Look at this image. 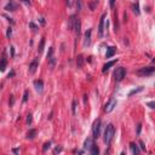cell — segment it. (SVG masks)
<instances>
[{
	"label": "cell",
	"instance_id": "cell-1",
	"mask_svg": "<svg viewBox=\"0 0 155 155\" xmlns=\"http://www.w3.org/2000/svg\"><path fill=\"white\" fill-rule=\"evenodd\" d=\"M114 133H115V128L113 126V124H109L105 127V130H104V137H103V139H104L105 144H109L110 142H111V139L114 137Z\"/></svg>",
	"mask_w": 155,
	"mask_h": 155
},
{
	"label": "cell",
	"instance_id": "cell-2",
	"mask_svg": "<svg viewBox=\"0 0 155 155\" xmlns=\"http://www.w3.org/2000/svg\"><path fill=\"white\" fill-rule=\"evenodd\" d=\"M125 76H126V69L124 67H119L114 70V78L116 81H121Z\"/></svg>",
	"mask_w": 155,
	"mask_h": 155
},
{
	"label": "cell",
	"instance_id": "cell-3",
	"mask_svg": "<svg viewBox=\"0 0 155 155\" xmlns=\"http://www.w3.org/2000/svg\"><path fill=\"white\" fill-rule=\"evenodd\" d=\"M92 133H93V137L95 138H98L101 135V120L97 119L92 126Z\"/></svg>",
	"mask_w": 155,
	"mask_h": 155
},
{
	"label": "cell",
	"instance_id": "cell-4",
	"mask_svg": "<svg viewBox=\"0 0 155 155\" xmlns=\"http://www.w3.org/2000/svg\"><path fill=\"white\" fill-rule=\"evenodd\" d=\"M154 70H155L154 67H146V68H141L137 72V74L138 75H152L154 73Z\"/></svg>",
	"mask_w": 155,
	"mask_h": 155
},
{
	"label": "cell",
	"instance_id": "cell-5",
	"mask_svg": "<svg viewBox=\"0 0 155 155\" xmlns=\"http://www.w3.org/2000/svg\"><path fill=\"white\" fill-rule=\"evenodd\" d=\"M116 107V100H114V98H111V100L105 104V107H104V111L105 113H110V111H113V109Z\"/></svg>",
	"mask_w": 155,
	"mask_h": 155
},
{
	"label": "cell",
	"instance_id": "cell-6",
	"mask_svg": "<svg viewBox=\"0 0 155 155\" xmlns=\"http://www.w3.org/2000/svg\"><path fill=\"white\" fill-rule=\"evenodd\" d=\"M91 34H92V29H87L86 33H85V37H84V46L87 47L91 44Z\"/></svg>",
	"mask_w": 155,
	"mask_h": 155
},
{
	"label": "cell",
	"instance_id": "cell-7",
	"mask_svg": "<svg viewBox=\"0 0 155 155\" xmlns=\"http://www.w3.org/2000/svg\"><path fill=\"white\" fill-rule=\"evenodd\" d=\"M105 15H102L101 17V21H100V24H98V35L100 37H103V32H104V23H105Z\"/></svg>",
	"mask_w": 155,
	"mask_h": 155
},
{
	"label": "cell",
	"instance_id": "cell-8",
	"mask_svg": "<svg viewBox=\"0 0 155 155\" xmlns=\"http://www.w3.org/2000/svg\"><path fill=\"white\" fill-rule=\"evenodd\" d=\"M18 7V5L15 2V1H12V0H10L9 2L6 4V6H5V10L6 11H10V12H13V11H16Z\"/></svg>",
	"mask_w": 155,
	"mask_h": 155
},
{
	"label": "cell",
	"instance_id": "cell-9",
	"mask_svg": "<svg viewBox=\"0 0 155 155\" xmlns=\"http://www.w3.org/2000/svg\"><path fill=\"white\" fill-rule=\"evenodd\" d=\"M93 144H95V142H93V138L89 137V138H87V139H85V142H84V149L90 152V149L92 148V146H93Z\"/></svg>",
	"mask_w": 155,
	"mask_h": 155
},
{
	"label": "cell",
	"instance_id": "cell-10",
	"mask_svg": "<svg viewBox=\"0 0 155 155\" xmlns=\"http://www.w3.org/2000/svg\"><path fill=\"white\" fill-rule=\"evenodd\" d=\"M34 87H35V90L38 92H43V90H44V82H43V80H35L34 81Z\"/></svg>",
	"mask_w": 155,
	"mask_h": 155
},
{
	"label": "cell",
	"instance_id": "cell-11",
	"mask_svg": "<svg viewBox=\"0 0 155 155\" xmlns=\"http://www.w3.org/2000/svg\"><path fill=\"white\" fill-rule=\"evenodd\" d=\"M37 68H38V59L35 58L32 63H30V65H29V74H34L35 72H37Z\"/></svg>",
	"mask_w": 155,
	"mask_h": 155
},
{
	"label": "cell",
	"instance_id": "cell-12",
	"mask_svg": "<svg viewBox=\"0 0 155 155\" xmlns=\"http://www.w3.org/2000/svg\"><path fill=\"white\" fill-rule=\"evenodd\" d=\"M80 28H81V22H80V19L79 18H75V23H74V30H75V33H76V35H79L80 34Z\"/></svg>",
	"mask_w": 155,
	"mask_h": 155
},
{
	"label": "cell",
	"instance_id": "cell-13",
	"mask_svg": "<svg viewBox=\"0 0 155 155\" xmlns=\"http://www.w3.org/2000/svg\"><path fill=\"white\" fill-rule=\"evenodd\" d=\"M115 52H116V49L114 47V46H110L107 49V53H105V57L107 58H110V57H113V56L115 55Z\"/></svg>",
	"mask_w": 155,
	"mask_h": 155
},
{
	"label": "cell",
	"instance_id": "cell-14",
	"mask_svg": "<svg viewBox=\"0 0 155 155\" xmlns=\"http://www.w3.org/2000/svg\"><path fill=\"white\" fill-rule=\"evenodd\" d=\"M116 62H118V59H114V61H110V62H108V63H105L104 65H103V69H102V72H103V73H105V72L109 69L110 67H113V65L116 63Z\"/></svg>",
	"mask_w": 155,
	"mask_h": 155
},
{
	"label": "cell",
	"instance_id": "cell-15",
	"mask_svg": "<svg viewBox=\"0 0 155 155\" xmlns=\"http://www.w3.org/2000/svg\"><path fill=\"white\" fill-rule=\"evenodd\" d=\"M130 149H131V152H132V154L133 155L139 154V149H138V147H137L135 143H131V144H130Z\"/></svg>",
	"mask_w": 155,
	"mask_h": 155
},
{
	"label": "cell",
	"instance_id": "cell-16",
	"mask_svg": "<svg viewBox=\"0 0 155 155\" xmlns=\"http://www.w3.org/2000/svg\"><path fill=\"white\" fill-rule=\"evenodd\" d=\"M35 136H37V130H29L27 133V138L28 139H33V138H35Z\"/></svg>",
	"mask_w": 155,
	"mask_h": 155
},
{
	"label": "cell",
	"instance_id": "cell-17",
	"mask_svg": "<svg viewBox=\"0 0 155 155\" xmlns=\"http://www.w3.org/2000/svg\"><path fill=\"white\" fill-rule=\"evenodd\" d=\"M82 64H84V56L79 55L76 57V65H78V68H81Z\"/></svg>",
	"mask_w": 155,
	"mask_h": 155
},
{
	"label": "cell",
	"instance_id": "cell-18",
	"mask_svg": "<svg viewBox=\"0 0 155 155\" xmlns=\"http://www.w3.org/2000/svg\"><path fill=\"white\" fill-rule=\"evenodd\" d=\"M6 65H7V61H6V58H2V59L0 61V70L4 72V70L6 69Z\"/></svg>",
	"mask_w": 155,
	"mask_h": 155
},
{
	"label": "cell",
	"instance_id": "cell-19",
	"mask_svg": "<svg viewBox=\"0 0 155 155\" xmlns=\"http://www.w3.org/2000/svg\"><path fill=\"white\" fill-rule=\"evenodd\" d=\"M75 18H76L75 16H72V17L69 18V22H68V28H69L70 30H72V29L74 28V23H75Z\"/></svg>",
	"mask_w": 155,
	"mask_h": 155
},
{
	"label": "cell",
	"instance_id": "cell-20",
	"mask_svg": "<svg viewBox=\"0 0 155 155\" xmlns=\"http://www.w3.org/2000/svg\"><path fill=\"white\" fill-rule=\"evenodd\" d=\"M90 153H91V154H93V155H97L98 153H100V149H98V147L96 146V144H93V146H92V148L90 149Z\"/></svg>",
	"mask_w": 155,
	"mask_h": 155
},
{
	"label": "cell",
	"instance_id": "cell-21",
	"mask_svg": "<svg viewBox=\"0 0 155 155\" xmlns=\"http://www.w3.org/2000/svg\"><path fill=\"white\" fill-rule=\"evenodd\" d=\"M44 45H45V38H43L41 41H40V45H39V49H38L39 53H41V52L44 51Z\"/></svg>",
	"mask_w": 155,
	"mask_h": 155
},
{
	"label": "cell",
	"instance_id": "cell-22",
	"mask_svg": "<svg viewBox=\"0 0 155 155\" xmlns=\"http://www.w3.org/2000/svg\"><path fill=\"white\" fill-rule=\"evenodd\" d=\"M143 91V86H139L138 89H135V90H132V91L128 93V96H133V95H136V93H138V92Z\"/></svg>",
	"mask_w": 155,
	"mask_h": 155
},
{
	"label": "cell",
	"instance_id": "cell-23",
	"mask_svg": "<svg viewBox=\"0 0 155 155\" xmlns=\"http://www.w3.org/2000/svg\"><path fill=\"white\" fill-rule=\"evenodd\" d=\"M49 64H50V67H51V68H53V67L56 65V57H55V56H52V57H50V58H49Z\"/></svg>",
	"mask_w": 155,
	"mask_h": 155
},
{
	"label": "cell",
	"instance_id": "cell-24",
	"mask_svg": "<svg viewBox=\"0 0 155 155\" xmlns=\"http://www.w3.org/2000/svg\"><path fill=\"white\" fill-rule=\"evenodd\" d=\"M132 9H133V12H135L136 15H139V5H138V2L132 5Z\"/></svg>",
	"mask_w": 155,
	"mask_h": 155
},
{
	"label": "cell",
	"instance_id": "cell-25",
	"mask_svg": "<svg viewBox=\"0 0 155 155\" xmlns=\"http://www.w3.org/2000/svg\"><path fill=\"white\" fill-rule=\"evenodd\" d=\"M76 9H78V11L82 10V0H76Z\"/></svg>",
	"mask_w": 155,
	"mask_h": 155
},
{
	"label": "cell",
	"instance_id": "cell-26",
	"mask_svg": "<svg viewBox=\"0 0 155 155\" xmlns=\"http://www.w3.org/2000/svg\"><path fill=\"white\" fill-rule=\"evenodd\" d=\"M50 147H51V142H46L45 144H44V147H43V152H46Z\"/></svg>",
	"mask_w": 155,
	"mask_h": 155
},
{
	"label": "cell",
	"instance_id": "cell-27",
	"mask_svg": "<svg viewBox=\"0 0 155 155\" xmlns=\"http://www.w3.org/2000/svg\"><path fill=\"white\" fill-rule=\"evenodd\" d=\"M53 51H55V49H53V47H50L49 53H47V58H50V57H52V56H53Z\"/></svg>",
	"mask_w": 155,
	"mask_h": 155
},
{
	"label": "cell",
	"instance_id": "cell-28",
	"mask_svg": "<svg viewBox=\"0 0 155 155\" xmlns=\"http://www.w3.org/2000/svg\"><path fill=\"white\" fill-rule=\"evenodd\" d=\"M11 35H12V28L9 27V28H7V32H6V37L10 39V38H11Z\"/></svg>",
	"mask_w": 155,
	"mask_h": 155
},
{
	"label": "cell",
	"instance_id": "cell-29",
	"mask_svg": "<svg viewBox=\"0 0 155 155\" xmlns=\"http://www.w3.org/2000/svg\"><path fill=\"white\" fill-rule=\"evenodd\" d=\"M61 152H62V147H56L55 150H53L55 154H58V153H61Z\"/></svg>",
	"mask_w": 155,
	"mask_h": 155
},
{
	"label": "cell",
	"instance_id": "cell-30",
	"mask_svg": "<svg viewBox=\"0 0 155 155\" xmlns=\"http://www.w3.org/2000/svg\"><path fill=\"white\" fill-rule=\"evenodd\" d=\"M28 93H29V92L26 90V91H24V96H23V102H27L28 101Z\"/></svg>",
	"mask_w": 155,
	"mask_h": 155
},
{
	"label": "cell",
	"instance_id": "cell-31",
	"mask_svg": "<svg viewBox=\"0 0 155 155\" xmlns=\"http://www.w3.org/2000/svg\"><path fill=\"white\" fill-rule=\"evenodd\" d=\"M32 120H33V118H32V114H29L27 116V124H32Z\"/></svg>",
	"mask_w": 155,
	"mask_h": 155
},
{
	"label": "cell",
	"instance_id": "cell-32",
	"mask_svg": "<svg viewBox=\"0 0 155 155\" xmlns=\"http://www.w3.org/2000/svg\"><path fill=\"white\" fill-rule=\"evenodd\" d=\"M154 105H155V103H154V102H149V103H148V107H149L150 109H154V108H155Z\"/></svg>",
	"mask_w": 155,
	"mask_h": 155
},
{
	"label": "cell",
	"instance_id": "cell-33",
	"mask_svg": "<svg viewBox=\"0 0 155 155\" xmlns=\"http://www.w3.org/2000/svg\"><path fill=\"white\" fill-rule=\"evenodd\" d=\"M139 147H141L142 150H146V146H144V143H143L142 141H139Z\"/></svg>",
	"mask_w": 155,
	"mask_h": 155
},
{
	"label": "cell",
	"instance_id": "cell-34",
	"mask_svg": "<svg viewBox=\"0 0 155 155\" xmlns=\"http://www.w3.org/2000/svg\"><path fill=\"white\" fill-rule=\"evenodd\" d=\"M29 27H30V28H33L34 30H37V29H38V27L35 26V24H34V23H33V22H30V23H29Z\"/></svg>",
	"mask_w": 155,
	"mask_h": 155
},
{
	"label": "cell",
	"instance_id": "cell-35",
	"mask_svg": "<svg viewBox=\"0 0 155 155\" xmlns=\"http://www.w3.org/2000/svg\"><path fill=\"white\" fill-rule=\"evenodd\" d=\"M75 109H76V102L73 101V108H72V110H73V114H75Z\"/></svg>",
	"mask_w": 155,
	"mask_h": 155
},
{
	"label": "cell",
	"instance_id": "cell-36",
	"mask_svg": "<svg viewBox=\"0 0 155 155\" xmlns=\"http://www.w3.org/2000/svg\"><path fill=\"white\" fill-rule=\"evenodd\" d=\"M115 1H116V0H109L110 7H114V5H115Z\"/></svg>",
	"mask_w": 155,
	"mask_h": 155
},
{
	"label": "cell",
	"instance_id": "cell-37",
	"mask_svg": "<svg viewBox=\"0 0 155 155\" xmlns=\"http://www.w3.org/2000/svg\"><path fill=\"white\" fill-rule=\"evenodd\" d=\"M4 17H5V18H7V21H10L11 23H15V21H13V19H12V18H10L9 16H6V15H4Z\"/></svg>",
	"mask_w": 155,
	"mask_h": 155
},
{
	"label": "cell",
	"instance_id": "cell-38",
	"mask_svg": "<svg viewBox=\"0 0 155 155\" xmlns=\"http://www.w3.org/2000/svg\"><path fill=\"white\" fill-rule=\"evenodd\" d=\"M141 128H142V125L138 124V126H137V133H138V135H139V132H141Z\"/></svg>",
	"mask_w": 155,
	"mask_h": 155
},
{
	"label": "cell",
	"instance_id": "cell-39",
	"mask_svg": "<svg viewBox=\"0 0 155 155\" xmlns=\"http://www.w3.org/2000/svg\"><path fill=\"white\" fill-rule=\"evenodd\" d=\"M22 2H24V4H27V5H29L30 4V0H21Z\"/></svg>",
	"mask_w": 155,
	"mask_h": 155
},
{
	"label": "cell",
	"instance_id": "cell-40",
	"mask_svg": "<svg viewBox=\"0 0 155 155\" xmlns=\"http://www.w3.org/2000/svg\"><path fill=\"white\" fill-rule=\"evenodd\" d=\"M15 75V72H11V73L9 74V78H11V76H13Z\"/></svg>",
	"mask_w": 155,
	"mask_h": 155
},
{
	"label": "cell",
	"instance_id": "cell-41",
	"mask_svg": "<svg viewBox=\"0 0 155 155\" xmlns=\"http://www.w3.org/2000/svg\"><path fill=\"white\" fill-rule=\"evenodd\" d=\"M40 22H41V24H43V26L45 24V21H44V18H40Z\"/></svg>",
	"mask_w": 155,
	"mask_h": 155
},
{
	"label": "cell",
	"instance_id": "cell-42",
	"mask_svg": "<svg viewBox=\"0 0 155 155\" xmlns=\"http://www.w3.org/2000/svg\"><path fill=\"white\" fill-rule=\"evenodd\" d=\"M13 96H11V102H10V104H13Z\"/></svg>",
	"mask_w": 155,
	"mask_h": 155
}]
</instances>
